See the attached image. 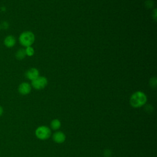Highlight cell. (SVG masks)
<instances>
[{"mask_svg": "<svg viewBox=\"0 0 157 157\" xmlns=\"http://www.w3.org/2000/svg\"><path fill=\"white\" fill-rule=\"evenodd\" d=\"M0 28L1 29H7L9 28V23L7 21H1V23H0Z\"/></svg>", "mask_w": 157, "mask_h": 157, "instance_id": "7c38bea8", "label": "cell"}, {"mask_svg": "<svg viewBox=\"0 0 157 157\" xmlns=\"http://www.w3.org/2000/svg\"><path fill=\"white\" fill-rule=\"evenodd\" d=\"M25 50L26 55L28 56H32L34 54V49L31 46H29V47H25Z\"/></svg>", "mask_w": 157, "mask_h": 157, "instance_id": "8fae6325", "label": "cell"}, {"mask_svg": "<svg viewBox=\"0 0 157 157\" xmlns=\"http://www.w3.org/2000/svg\"><path fill=\"white\" fill-rule=\"evenodd\" d=\"M0 30H1V28H0Z\"/></svg>", "mask_w": 157, "mask_h": 157, "instance_id": "e0dca14e", "label": "cell"}, {"mask_svg": "<svg viewBox=\"0 0 157 157\" xmlns=\"http://www.w3.org/2000/svg\"><path fill=\"white\" fill-rule=\"evenodd\" d=\"M35 135L40 140H47L51 136V130L48 126H40L36 129Z\"/></svg>", "mask_w": 157, "mask_h": 157, "instance_id": "3957f363", "label": "cell"}, {"mask_svg": "<svg viewBox=\"0 0 157 157\" xmlns=\"http://www.w3.org/2000/svg\"><path fill=\"white\" fill-rule=\"evenodd\" d=\"M3 112H4V110H3V108L1 105H0V117H1L3 114Z\"/></svg>", "mask_w": 157, "mask_h": 157, "instance_id": "2e32d148", "label": "cell"}, {"mask_svg": "<svg viewBox=\"0 0 157 157\" xmlns=\"http://www.w3.org/2000/svg\"><path fill=\"white\" fill-rule=\"evenodd\" d=\"M52 138L56 143L62 144L66 140V135L61 131H56L53 134Z\"/></svg>", "mask_w": 157, "mask_h": 157, "instance_id": "ba28073f", "label": "cell"}, {"mask_svg": "<svg viewBox=\"0 0 157 157\" xmlns=\"http://www.w3.org/2000/svg\"><path fill=\"white\" fill-rule=\"evenodd\" d=\"M61 121L58 119H54L51 121L50 126L51 128L53 130H57L61 127Z\"/></svg>", "mask_w": 157, "mask_h": 157, "instance_id": "30bf717a", "label": "cell"}, {"mask_svg": "<svg viewBox=\"0 0 157 157\" xmlns=\"http://www.w3.org/2000/svg\"><path fill=\"white\" fill-rule=\"evenodd\" d=\"M145 4H147V7H148V8H150V7H151L153 6V2L152 1H147L146 2H145Z\"/></svg>", "mask_w": 157, "mask_h": 157, "instance_id": "5bb4252c", "label": "cell"}, {"mask_svg": "<svg viewBox=\"0 0 157 157\" xmlns=\"http://www.w3.org/2000/svg\"><path fill=\"white\" fill-rule=\"evenodd\" d=\"M39 76V72L37 69L31 67L25 72V77L29 80L33 81Z\"/></svg>", "mask_w": 157, "mask_h": 157, "instance_id": "8992f818", "label": "cell"}, {"mask_svg": "<svg viewBox=\"0 0 157 157\" xmlns=\"http://www.w3.org/2000/svg\"><path fill=\"white\" fill-rule=\"evenodd\" d=\"M31 91V85L28 82H22L18 86V91L21 95H27Z\"/></svg>", "mask_w": 157, "mask_h": 157, "instance_id": "5b68a950", "label": "cell"}, {"mask_svg": "<svg viewBox=\"0 0 157 157\" xmlns=\"http://www.w3.org/2000/svg\"><path fill=\"white\" fill-rule=\"evenodd\" d=\"M147 101L146 94L140 91H137L134 93L129 100L131 105L134 108H139L144 105Z\"/></svg>", "mask_w": 157, "mask_h": 157, "instance_id": "6da1fadb", "label": "cell"}, {"mask_svg": "<svg viewBox=\"0 0 157 157\" xmlns=\"http://www.w3.org/2000/svg\"><path fill=\"white\" fill-rule=\"evenodd\" d=\"M15 58L18 59V60H22L23 59L26 55V53H25V48H19L15 53Z\"/></svg>", "mask_w": 157, "mask_h": 157, "instance_id": "9c48e42d", "label": "cell"}, {"mask_svg": "<svg viewBox=\"0 0 157 157\" xmlns=\"http://www.w3.org/2000/svg\"><path fill=\"white\" fill-rule=\"evenodd\" d=\"M16 38L13 35H7L4 39V45L6 47L10 48L15 46L16 44Z\"/></svg>", "mask_w": 157, "mask_h": 157, "instance_id": "52a82bcc", "label": "cell"}, {"mask_svg": "<svg viewBox=\"0 0 157 157\" xmlns=\"http://www.w3.org/2000/svg\"><path fill=\"white\" fill-rule=\"evenodd\" d=\"M156 84H157L156 78L155 77L151 78V79L150 80V86L152 87V88H155L156 86Z\"/></svg>", "mask_w": 157, "mask_h": 157, "instance_id": "4fadbf2b", "label": "cell"}, {"mask_svg": "<svg viewBox=\"0 0 157 157\" xmlns=\"http://www.w3.org/2000/svg\"><path fill=\"white\" fill-rule=\"evenodd\" d=\"M0 9H1V11L2 12H4L6 11V7L5 6H1L0 7Z\"/></svg>", "mask_w": 157, "mask_h": 157, "instance_id": "9a60e30c", "label": "cell"}, {"mask_svg": "<svg viewBox=\"0 0 157 157\" xmlns=\"http://www.w3.org/2000/svg\"><path fill=\"white\" fill-rule=\"evenodd\" d=\"M48 84V80L44 76H39L37 78L31 81V86L36 90H42Z\"/></svg>", "mask_w": 157, "mask_h": 157, "instance_id": "277c9868", "label": "cell"}, {"mask_svg": "<svg viewBox=\"0 0 157 157\" xmlns=\"http://www.w3.org/2000/svg\"><path fill=\"white\" fill-rule=\"evenodd\" d=\"M34 40L35 36L34 33L30 31H25L22 32L18 37L20 44L25 47L31 46L34 42Z\"/></svg>", "mask_w": 157, "mask_h": 157, "instance_id": "7a4b0ae2", "label": "cell"}]
</instances>
